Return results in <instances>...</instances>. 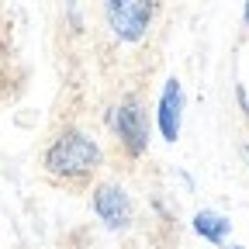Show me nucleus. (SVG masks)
<instances>
[{
  "instance_id": "nucleus-1",
  "label": "nucleus",
  "mask_w": 249,
  "mask_h": 249,
  "mask_svg": "<svg viewBox=\"0 0 249 249\" xmlns=\"http://www.w3.org/2000/svg\"><path fill=\"white\" fill-rule=\"evenodd\" d=\"M104 166V149L90 132L76 128V124H66L62 132H55V139L45 145L42 152V170L52 180L62 183H80L90 180Z\"/></svg>"
},
{
  "instance_id": "nucleus-2",
  "label": "nucleus",
  "mask_w": 249,
  "mask_h": 249,
  "mask_svg": "<svg viewBox=\"0 0 249 249\" xmlns=\"http://www.w3.org/2000/svg\"><path fill=\"white\" fill-rule=\"evenodd\" d=\"M104 24L121 45H142L156 24V0H101Z\"/></svg>"
},
{
  "instance_id": "nucleus-3",
  "label": "nucleus",
  "mask_w": 249,
  "mask_h": 249,
  "mask_svg": "<svg viewBox=\"0 0 249 249\" xmlns=\"http://www.w3.org/2000/svg\"><path fill=\"white\" fill-rule=\"evenodd\" d=\"M107 128L114 132V139H118L124 156L139 160V156L149 152V111H145V104L135 97V93L121 97L107 111Z\"/></svg>"
},
{
  "instance_id": "nucleus-4",
  "label": "nucleus",
  "mask_w": 249,
  "mask_h": 249,
  "mask_svg": "<svg viewBox=\"0 0 249 249\" xmlns=\"http://www.w3.org/2000/svg\"><path fill=\"white\" fill-rule=\"evenodd\" d=\"M90 208H93V214H97V222L107 232H114V235L132 232V225H135L132 194L124 191L121 183H114V180H104V183L93 187L90 191Z\"/></svg>"
},
{
  "instance_id": "nucleus-5",
  "label": "nucleus",
  "mask_w": 249,
  "mask_h": 249,
  "mask_svg": "<svg viewBox=\"0 0 249 249\" xmlns=\"http://www.w3.org/2000/svg\"><path fill=\"white\" fill-rule=\"evenodd\" d=\"M183 107H187V97H183V83L177 76L163 80L160 87V97H156V132H160L163 142H180V132H183Z\"/></svg>"
},
{
  "instance_id": "nucleus-6",
  "label": "nucleus",
  "mask_w": 249,
  "mask_h": 249,
  "mask_svg": "<svg viewBox=\"0 0 249 249\" xmlns=\"http://www.w3.org/2000/svg\"><path fill=\"white\" fill-rule=\"evenodd\" d=\"M191 229H194L204 242H211V246H225V242H229V232H232V222H229L222 211L201 208V211H194V218H191Z\"/></svg>"
},
{
  "instance_id": "nucleus-7",
  "label": "nucleus",
  "mask_w": 249,
  "mask_h": 249,
  "mask_svg": "<svg viewBox=\"0 0 249 249\" xmlns=\"http://www.w3.org/2000/svg\"><path fill=\"white\" fill-rule=\"evenodd\" d=\"M235 97H239V107H242L246 118H249V93H246V87H235Z\"/></svg>"
},
{
  "instance_id": "nucleus-8",
  "label": "nucleus",
  "mask_w": 249,
  "mask_h": 249,
  "mask_svg": "<svg viewBox=\"0 0 249 249\" xmlns=\"http://www.w3.org/2000/svg\"><path fill=\"white\" fill-rule=\"evenodd\" d=\"M242 24L249 28V0H246V4H242Z\"/></svg>"
},
{
  "instance_id": "nucleus-9",
  "label": "nucleus",
  "mask_w": 249,
  "mask_h": 249,
  "mask_svg": "<svg viewBox=\"0 0 249 249\" xmlns=\"http://www.w3.org/2000/svg\"><path fill=\"white\" fill-rule=\"evenodd\" d=\"M222 249H246V246H239V242H225Z\"/></svg>"
}]
</instances>
